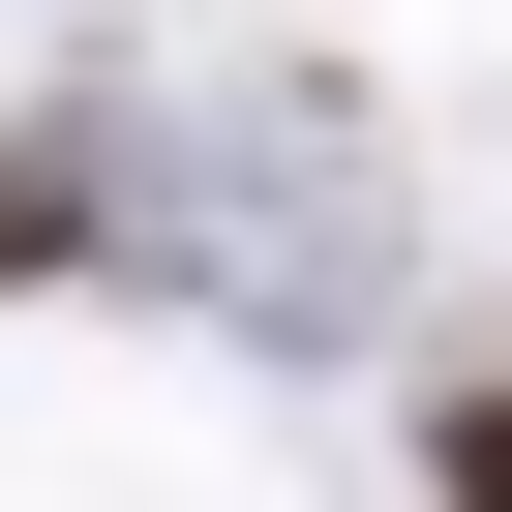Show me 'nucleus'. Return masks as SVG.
Wrapping results in <instances>:
<instances>
[{
	"instance_id": "nucleus-1",
	"label": "nucleus",
	"mask_w": 512,
	"mask_h": 512,
	"mask_svg": "<svg viewBox=\"0 0 512 512\" xmlns=\"http://www.w3.org/2000/svg\"><path fill=\"white\" fill-rule=\"evenodd\" d=\"M452 512H512V392H452Z\"/></svg>"
}]
</instances>
